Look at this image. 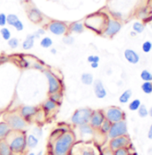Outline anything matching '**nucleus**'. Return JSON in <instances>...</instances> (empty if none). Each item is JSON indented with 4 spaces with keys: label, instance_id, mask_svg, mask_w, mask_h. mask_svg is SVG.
I'll use <instances>...</instances> for the list:
<instances>
[{
    "label": "nucleus",
    "instance_id": "1",
    "mask_svg": "<svg viewBox=\"0 0 152 155\" xmlns=\"http://www.w3.org/2000/svg\"><path fill=\"white\" fill-rule=\"evenodd\" d=\"M75 141L76 136L72 130L58 127L50 134L47 153L50 155H68Z\"/></svg>",
    "mask_w": 152,
    "mask_h": 155
},
{
    "label": "nucleus",
    "instance_id": "2",
    "mask_svg": "<svg viewBox=\"0 0 152 155\" xmlns=\"http://www.w3.org/2000/svg\"><path fill=\"white\" fill-rule=\"evenodd\" d=\"M5 141L9 144L13 154L21 155L27 150L26 133L24 131H11L6 136Z\"/></svg>",
    "mask_w": 152,
    "mask_h": 155
},
{
    "label": "nucleus",
    "instance_id": "3",
    "mask_svg": "<svg viewBox=\"0 0 152 155\" xmlns=\"http://www.w3.org/2000/svg\"><path fill=\"white\" fill-rule=\"evenodd\" d=\"M108 20V16L106 14L98 12L88 15L83 23L85 28L91 30L92 31L98 34H102Z\"/></svg>",
    "mask_w": 152,
    "mask_h": 155
},
{
    "label": "nucleus",
    "instance_id": "4",
    "mask_svg": "<svg viewBox=\"0 0 152 155\" xmlns=\"http://www.w3.org/2000/svg\"><path fill=\"white\" fill-rule=\"evenodd\" d=\"M3 120L13 131H24L28 127V123L19 114L18 111L5 113L3 116Z\"/></svg>",
    "mask_w": 152,
    "mask_h": 155
},
{
    "label": "nucleus",
    "instance_id": "5",
    "mask_svg": "<svg viewBox=\"0 0 152 155\" xmlns=\"http://www.w3.org/2000/svg\"><path fill=\"white\" fill-rule=\"evenodd\" d=\"M92 110H91L90 108H88V107L77 109L76 110H74L71 117V119H70L71 123L75 127L89 124Z\"/></svg>",
    "mask_w": 152,
    "mask_h": 155
},
{
    "label": "nucleus",
    "instance_id": "6",
    "mask_svg": "<svg viewBox=\"0 0 152 155\" xmlns=\"http://www.w3.org/2000/svg\"><path fill=\"white\" fill-rule=\"evenodd\" d=\"M47 81V92L48 95L52 93H56L57 91H63V84L61 80L49 69H45L43 71Z\"/></svg>",
    "mask_w": 152,
    "mask_h": 155
},
{
    "label": "nucleus",
    "instance_id": "7",
    "mask_svg": "<svg viewBox=\"0 0 152 155\" xmlns=\"http://www.w3.org/2000/svg\"><path fill=\"white\" fill-rule=\"evenodd\" d=\"M126 134H128V127H127V122L125 119L115 123H112L110 130L107 135L109 139H112L115 137L126 135Z\"/></svg>",
    "mask_w": 152,
    "mask_h": 155
},
{
    "label": "nucleus",
    "instance_id": "8",
    "mask_svg": "<svg viewBox=\"0 0 152 155\" xmlns=\"http://www.w3.org/2000/svg\"><path fill=\"white\" fill-rule=\"evenodd\" d=\"M103 111H104L106 119H108L111 123H115V122L125 119V113L119 107L110 106L108 108L103 110Z\"/></svg>",
    "mask_w": 152,
    "mask_h": 155
},
{
    "label": "nucleus",
    "instance_id": "9",
    "mask_svg": "<svg viewBox=\"0 0 152 155\" xmlns=\"http://www.w3.org/2000/svg\"><path fill=\"white\" fill-rule=\"evenodd\" d=\"M47 29L49 32L56 36H62L65 35L68 32V24L65 22L58 21V20H53L47 23Z\"/></svg>",
    "mask_w": 152,
    "mask_h": 155
},
{
    "label": "nucleus",
    "instance_id": "10",
    "mask_svg": "<svg viewBox=\"0 0 152 155\" xmlns=\"http://www.w3.org/2000/svg\"><path fill=\"white\" fill-rule=\"evenodd\" d=\"M121 29H122V23L121 22L117 21L116 19L108 18L102 34L106 37L113 38L121 31Z\"/></svg>",
    "mask_w": 152,
    "mask_h": 155
},
{
    "label": "nucleus",
    "instance_id": "11",
    "mask_svg": "<svg viewBox=\"0 0 152 155\" xmlns=\"http://www.w3.org/2000/svg\"><path fill=\"white\" fill-rule=\"evenodd\" d=\"M130 145L131 139L128 136V134L112 138V139H110L108 143L109 148L112 149L113 151H115L117 149L124 148V147H129Z\"/></svg>",
    "mask_w": 152,
    "mask_h": 155
},
{
    "label": "nucleus",
    "instance_id": "12",
    "mask_svg": "<svg viewBox=\"0 0 152 155\" xmlns=\"http://www.w3.org/2000/svg\"><path fill=\"white\" fill-rule=\"evenodd\" d=\"M40 110V107H39V106L25 105V106H22L18 110V112H19V114L22 116V117L25 119V121L27 123H30L31 120H33L35 115L39 112Z\"/></svg>",
    "mask_w": 152,
    "mask_h": 155
},
{
    "label": "nucleus",
    "instance_id": "13",
    "mask_svg": "<svg viewBox=\"0 0 152 155\" xmlns=\"http://www.w3.org/2000/svg\"><path fill=\"white\" fill-rule=\"evenodd\" d=\"M105 119H106V117H105V114H104L103 110H92L89 124L95 130H98Z\"/></svg>",
    "mask_w": 152,
    "mask_h": 155
},
{
    "label": "nucleus",
    "instance_id": "14",
    "mask_svg": "<svg viewBox=\"0 0 152 155\" xmlns=\"http://www.w3.org/2000/svg\"><path fill=\"white\" fill-rule=\"evenodd\" d=\"M77 127H78V132H79L80 136L84 140H89V139L95 136L96 130L89 124L82 125V126H79Z\"/></svg>",
    "mask_w": 152,
    "mask_h": 155
},
{
    "label": "nucleus",
    "instance_id": "15",
    "mask_svg": "<svg viewBox=\"0 0 152 155\" xmlns=\"http://www.w3.org/2000/svg\"><path fill=\"white\" fill-rule=\"evenodd\" d=\"M92 85H93L94 94L98 99H104L107 97L108 92H107V90L105 88L101 80H99V79L94 80Z\"/></svg>",
    "mask_w": 152,
    "mask_h": 155
},
{
    "label": "nucleus",
    "instance_id": "16",
    "mask_svg": "<svg viewBox=\"0 0 152 155\" xmlns=\"http://www.w3.org/2000/svg\"><path fill=\"white\" fill-rule=\"evenodd\" d=\"M28 18L33 23H40L43 21L44 16L40 10H39L35 6H32L28 11Z\"/></svg>",
    "mask_w": 152,
    "mask_h": 155
},
{
    "label": "nucleus",
    "instance_id": "17",
    "mask_svg": "<svg viewBox=\"0 0 152 155\" xmlns=\"http://www.w3.org/2000/svg\"><path fill=\"white\" fill-rule=\"evenodd\" d=\"M58 107L59 106L57 103H55L53 101H51L50 99H47L41 104L40 109L44 111L46 116H48L49 114H52V113H54V112L57 110Z\"/></svg>",
    "mask_w": 152,
    "mask_h": 155
},
{
    "label": "nucleus",
    "instance_id": "18",
    "mask_svg": "<svg viewBox=\"0 0 152 155\" xmlns=\"http://www.w3.org/2000/svg\"><path fill=\"white\" fill-rule=\"evenodd\" d=\"M124 56H125V58L126 59V61L129 62L131 65H136L140 62L139 54L131 48H126L124 52Z\"/></svg>",
    "mask_w": 152,
    "mask_h": 155
},
{
    "label": "nucleus",
    "instance_id": "19",
    "mask_svg": "<svg viewBox=\"0 0 152 155\" xmlns=\"http://www.w3.org/2000/svg\"><path fill=\"white\" fill-rule=\"evenodd\" d=\"M85 31V26L83 22H73L68 24V32L69 33H76L81 34Z\"/></svg>",
    "mask_w": 152,
    "mask_h": 155
},
{
    "label": "nucleus",
    "instance_id": "20",
    "mask_svg": "<svg viewBox=\"0 0 152 155\" xmlns=\"http://www.w3.org/2000/svg\"><path fill=\"white\" fill-rule=\"evenodd\" d=\"M26 143H27V149H34L39 144V138L35 136L33 134H26Z\"/></svg>",
    "mask_w": 152,
    "mask_h": 155
},
{
    "label": "nucleus",
    "instance_id": "21",
    "mask_svg": "<svg viewBox=\"0 0 152 155\" xmlns=\"http://www.w3.org/2000/svg\"><path fill=\"white\" fill-rule=\"evenodd\" d=\"M34 44H35V38L33 34H28L25 40L22 41V48L24 50H30L34 47Z\"/></svg>",
    "mask_w": 152,
    "mask_h": 155
},
{
    "label": "nucleus",
    "instance_id": "22",
    "mask_svg": "<svg viewBox=\"0 0 152 155\" xmlns=\"http://www.w3.org/2000/svg\"><path fill=\"white\" fill-rule=\"evenodd\" d=\"M0 155H14L5 139L0 140Z\"/></svg>",
    "mask_w": 152,
    "mask_h": 155
},
{
    "label": "nucleus",
    "instance_id": "23",
    "mask_svg": "<svg viewBox=\"0 0 152 155\" xmlns=\"http://www.w3.org/2000/svg\"><path fill=\"white\" fill-rule=\"evenodd\" d=\"M11 128L3 120L0 122V140H4L6 138V136L11 132Z\"/></svg>",
    "mask_w": 152,
    "mask_h": 155
},
{
    "label": "nucleus",
    "instance_id": "24",
    "mask_svg": "<svg viewBox=\"0 0 152 155\" xmlns=\"http://www.w3.org/2000/svg\"><path fill=\"white\" fill-rule=\"evenodd\" d=\"M63 98H64V93L63 91H57L56 93H52L48 95V99H50L51 101H53L55 103H57L58 106H60L62 104L63 101Z\"/></svg>",
    "mask_w": 152,
    "mask_h": 155
},
{
    "label": "nucleus",
    "instance_id": "25",
    "mask_svg": "<svg viewBox=\"0 0 152 155\" xmlns=\"http://www.w3.org/2000/svg\"><path fill=\"white\" fill-rule=\"evenodd\" d=\"M81 82L82 83V84L84 85H92L93 82H94V77L93 74L90 73H83L81 75Z\"/></svg>",
    "mask_w": 152,
    "mask_h": 155
},
{
    "label": "nucleus",
    "instance_id": "26",
    "mask_svg": "<svg viewBox=\"0 0 152 155\" xmlns=\"http://www.w3.org/2000/svg\"><path fill=\"white\" fill-rule=\"evenodd\" d=\"M131 90L128 89V90H125L120 96H119V102L122 103V104H125L127 102H129L131 97Z\"/></svg>",
    "mask_w": 152,
    "mask_h": 155
},
{
    "label": "nucleus",
    "instance_id": "27",
    "mask_svg": "<svg viewBox=\"0 0 152 155\" xmlns=\"http://www.w3.org/2000/svg\"><path fill=\"white\" fill-rule=\"evenodd\" d=\"M111 125H112V123H111L110 121H108V119H105L104 122L102 123V125L100 126V127L98 129V131L101 134H104V135H105V134H108V133L109 132V130H110Z\"/></svg>",
    "mask_w": 152,
    "mask_h": 155
},
{
    "label": "nucleus",
    "instance_id": "28",
    "mask_svg": "<svg viewBox=\"0 0 152 155\" xmlns=\"http://www.w3.org/2000/svg\"><path fill=\"white\" fill-rule=\"evenodd\" d=\"M0 34H1V37L3 38V40L5 41H8L12 38V33H11V31L7 28V27H2L1 30H0Z\"/></svg>",
    "mask_w": 152,
    "mask_h": 155
},
{
    "label": "nucleus",
    "instance_id": "29",
    "mask_svg": "<svg viewBox=\"0 0 152 155\" xmlns=\"http://www.w3.org/2000/svg\"><path fill=\"white\" fill-rule=\"evenodd\" d=\"M141 79L143 82H152V74L147 69H144L141 73Z\"/></svg>",
    "mask_w": 152,
    "mask_h": 155
},
{
    "label": "nucleus",
    "instance_id": "30",
    "mask_svg": "<svg viewBox=\"0 0 152 155\" xmlns=\"http://www.w3.org/2000/svg\"><path fill=\"white\" fill-rule=\"evenodd\" d=\"M40 45L41 48H49L52 47L53 45V41L51 38L49 37H43L41 40H40Z\"/></svg>",
    "mask_w": 152,
    "mask_h": 155
},
{
    "label": "nucleus",
    "instance_id": "31",
    "mask_svg": "<svg viewBox=\"0 0 152 155\" xmlns=\"http://www.w3.org/2000/svg\"><path fill=\"white\" fill-rule=\"evenodd\" d=\"M19 20V17L15 15V14H9L6 15V23L9 25V26H14L15 23Z\"/></svg>",
    "mask_w": 152,
    "mask_h": 155
},
{
    "label": "nucleus",
    "instance_id": "32",
    "mask_svg": "<svg viewBox=\"0 0 152 155\" xmlns=\"http://www.w3.org/2000/svg\"><path fill=\"white\" fill-rule=\"evenodd\" d=\"M137 111H138L139 117H141V118H145V117H147L149 116V110L147 109V107L144 104H141Z\"/></svg>",
    "mask_w": 152,
    "mask_h": 155
},
{
    "label": "nucleus",
    "instance_id": "33",
    "mask_svg": "<svg viewBox=\"0 0 152 155\" xmlns=\"http://www.w3.org/2000/svg\"><path fill=\"white\" fill-rule=\"evenodd\" d=\"M141 105V101L139 99H134L133 101H131L130 103H129L128 108H129V110L131 111H137Z\"/></svg>",
    "mask_w": 152,
    "mask_h": 155
},
{
    "label": "nucleus",
    "instance_id": "34",
    "mask_svg": "<svg viewBox=\"0 0 152 155\" xmlns=\"http://www.w3.org/2000/svg\"><path fill=\"white\" fill-rule=\"evenodd\" d=\"M141 90L145 94H151L152 93V82H143L141 84Z\"/></svg>",
    "mask_w": 152,
    "mask_h": 155
},
{
    "label": "nucleus",
    "instance_id": "35",
    "mask_svg": "<svg viewBox=\"0 0 152 155\" xmlns=\"http://www.w3.org/2000/svg\"><path fill=\"white\" fill-rule=\"evenodd\" d=\"M7 44H8L10 48L16 49L19 47V45H20V41L17 38H15V37H12L10 40L7 41Z\"/></svg>",
    "mask_w": 152,
    "mask_h": 155
},
{
    "label": "nucleus",
    "instance_id": "36",
    "mask_svg": "<svg viewBox=\"0 0 152 155\" xmlns=\"http://www.w3.org/2000/svg\"><path fill=\"white\" fill-rule=\"evenodd\" d=\"M144 29H145V27H144V25L141 22H135L132 24V30L136 33H141V32H143Z\"/></svg>",
    "mask_w": 152,
    "mask_h": 155
},
{
    "label": "nucleus",
    "instance_id": "37",
    "mask_svg": "<svg viewBox=\"0 0 152 155\" xmlns=\"http://www.w3.org/2000/svg\"><path fill=\"white\" fill-rule=\"evenodd\" d=\"M74 38L72 36V35H70L69 33H67V34H65L64 35V38H63V43L65 45H67V46H71V45H73L74 43Z\"/></svg>",
    "mask_w": 152,
    "mask_h": 155
},
{
    "label": "nucleus",
    "instance_id": "38",
    "mask_svg": "<svg viewBox=\"0 0 152 155\" xmlns=\"http://www.w3.org/2000/svg\"><path fill=\"white\" fill-rule=\"evenodd\" d=\"M114 155H131L129 147H124L114 151Z\"/></svg>",
    "mask_w": 152,
    "mask_h": 155
},
{
    "label": "nucleus",
    "instance_id": "39",
    "mask_svg": "<svg viewBox=\"0 0 152 155\" xmlns=\"http://www.w3.org/2000/svg\"><path fill=\"white\" fill-rule=\"evenodd\" d=\"M31 67L33 68V69L39 70V71H42V72L46 69V68H45V66L43 65V62H39L38 60H37V61H34V62H31Z\"/></svg>",
    "mask_w": 152,
    "mask_h": 155
},
{
    "label": "nucleus",
    "instance_id": "40",
    "mask_svg": "<svg viewBox=\"0 0 152 155\" xmlns=\"http://www.w3.org/2000/svg\"><path fill=\"white\" fill-rule=\"evenodd\" d=\"M141 48H142V51H143L144 53H150L152 49L151 41H144L142 46H141Z\"/></svg>",
    "mask_w": 152,
    "mask_h": 155
},
{
    "label": "nucleus",
    "instance_id": "41",
    "mask_svg": "<svg viewBox=\"0 0 152 155\" xmlns=\"http://www.w3.org/2000/svg\"><path fill=\"white\" fill-rule=\"evenodd\" d=\"M32 134L40 139L42 136V134H43V130H42V128L40 127H35L32 129Z\"/></svg>",
    "mask_w": 152,
    "mask_h": 155
},
{
    "label": "nucleus",
    "instance_id": "42",
    "mask_svg": "<svg viewBox=\"0 0 152 155\" xmlns=\"http://www.w3.org/2000/svg\"><path fill=\"white\" fill-rule=\"evenodd\" d=\"M13 27H14L17 31H22V30L24 29V25H23V23H22V22L20 19L15 23V25H14Z\"/></svg>",
    "mask_w": 152,
    "mask_h": 155
},
{
    "label": "nucleus",
    "instance_id": "43",
    "mask_svg": "<svg viewBox=\"0 0 152 155\" xmlns=\"http://www.w3.org/2000/svg\"><path fill=\"white\" fill-rule=\"evenodd\" d=\"M82 155H96V153H95V151L92 148L87 147V148L82 150Z\"/></svg>",
    "mask_w": 152,
    "mask_h": 155
},
{
    "label": "nucleus",
    "instance_id": "44",
    "mask_svg": "<svg viewBox=\"0 0 152 155\" xmlns=\"http://www.w3.org/2000/svg\"><path fill=\"white\" fill-rule=\"evenodd\" d=\"M6 15L4 13L0 14V27H5L6 25Z\"/></svg>",
    "mask_w": 152,
    "mask_h": 155
},
{
    "label": "nucleus",
    "instance_id": "45",
    "mask_svg": "<svg viewBox=\"0 0 152 155\" xmlns=\"http://www.w3.org/2000/svg\"><path fill=\"white\" fill-rule=\"evenodd\" d=\"M101 155H114V151L112 149H110L108 147H106L102 150Z\"/></svg>",
    "mask_w": 152,
    "mask_h": 155
},
{
    "label": "nucleus",
    "instance_id": "46",
    "mask_svg": "<svg viewBox=\"0 0 152 155\" xmlns=\"http://www.w3.org/2000/svg\"><path fill=\"white\" fill-rule=\"evenodd\" d=\"M20 63H21V67H24V68H28V67H31V61H28L25 58L22 59Z\"/></svg>",
    "mask_w": 152,
    "mask_h": 155
},
{
    "label": "nucleus",
    "instance_id": "47",
    "mask_svg": "<svg viewBox=\"0 0 152 155\" xmlns=\"http://www.w3.org/2000/svg\"><path fill=\"white\" fill-rule=\"evenodd\" d=\"M9 60V58H8V57H6L5 55H0V65H2V64H5L6 61H8Z\"/></svg>",
    "mask_w": 152,
    "mask_h": 155
},
{
    "label": "nucleus",
    "instance_id": "48",
    "mask_svg": "<svg viewBox=\"0 0 152 155\" xmlns=\"http://www.w3.org/2000/svg\"><path fill=\"white\" fill-rule=\"evenodd\" d=\"M36 31H37L40 36H43V35H45V33H46V31H45L44 28H40V29H38Z\"/></svg>",
    "mask_w": 152,
    "mask_h": 155
},
{
    "label": "nucleus",
    "instance_id": "49",
    "mask_svg": "<svg viewBox=\"0 0 152 155\" xmlns=\"http://www.w3.org/2000/svg\"><path fill=\"white\" fill-rule=\"evenodd\" d=\"M148 138L152 140V123L150 127V129H149V132H148Z\"/></svg>",
    "mask_w": 152,
    "mask_h": 155
},
{
    "label": "nucleus",
    "instance_id": "50",
    "mask_svg": "<svg viewBox=\"0 0 152 155\" xmlns=\"http://www.w3.org/2000/svg\"><path fill=\"white\" fill-rule=\"evenodd\" d=\"M87 61L90 64V63H93L94 62V55H90L87 58Z\"/></svg>",
    "mask_w": 152,
    "mask_h": 155
},
{
    "label": "nucleus",
    "instance_id": "51",
    "mask_svg": "<svg viewBox=\"0 0 152 155\" xmlns=\"http://www.w3.org/2000/svg\"><path fill=\"white\" fill-rule=\"evenodd\" d=\"M33 34V36H34V38H35V40H39V39H40L41 38V36L37 32V31H35L34 33H32Z\"/></svg>",
    "mask_w": 152,
    "mask_h": 155
},
{
    "label": "nucleus",
    "instance_id": "52",
    "mask_svg": "<svg viewBox=\"0 0 152 155\" xmlns=\"http://www.w3.org/2000/svg\"><path fill=\"white\" fill-rule=\"evenodd\" d=\"M50 53L53 54V55H56V54L57 53V49L56 48H50Z\"/></svg>",
    "mask_w": 152,
    "mask_h": 155
},
{
    "label": "nucleus",
    "instance_id": "53",
    "mask_svg": "<svg viewBox=\"0 0 152 155\" xmlns=\"http://www.w3.org/2000/svg\"><path fill=\"white\" fill-rule=\"evenodd\" d=\"M90 67H92V68H98L99 67V63H95V62L90 63Z\"/></svg>",
    "mask_w": 152,
    "mask_h": 155
},
{
    "label": "nucleus",
    "instance_id": "54",
    "mask_svg": "<svg viewBox=\"0 0 152 155\" xmlns=\"http://www.w3.org/2000/svg\"><path fill=\"white\" fill-rule=\"evenodd\" d=\"M114 15H115V18H118L119 16H121V14H119V13H114Z\"/></svg>",
    "mask_w": 152,
    "mask_h": 155
},
{
    "label": "nucleus",
    "instance_id": "55",
    "mask_svg": "<svg viewBox=\"0 0 152 155\" xmlns=\"http://www.w3.org/2000/svg\"><path fill=\"white\" fill-rule=\"evenodd\" d=\"M149 116L152 117V107H150V110H149Z\"/></svg>",
    "mask_w": 152,
    "mask_h": 155
},
{
    "label": "nucleus",
    "instance_id": "56",
    "mask_svg": "<svg viewBox=\"0 0 152 155\" xmlns=\"http://www.w3.org/2000/svg\"><path fill=\"white\" fill-rule=\"evenodd\" d=\"M136 34H137V33H136L135 31H131V36H132V37H135Z\"/></svg>",
    "mask_w": 152,
    "mask_h": 155
},
{
    "label": "nucleus",
    "instance_id": "57",
    "mask_svg": "<svg viewBox=\"0 0 152 155\" xmlns=\"http://www.w3.org/2000/svg\"><path fill=\"white\" fill-rule=\"evenodd\" d=\"M36 155H44L43 151H40L39 153H36Z\"/></svg>",
    "mask_w": 152,
    "mask_h": 155
},
{
    "label": "nucleus",
    "instance_id": "58",
    "mask_svg": "<svg viewBox=\"0 0 152 155\" xmlns=\"http://www.w3.org/2000/svg\"><path fill=\"white\" fill-rule=\"evenodd\" d=\"M27 155H36V153H32V152H31V153H29Z\"/></svg>",
    "mask_w": 152,
    "mask_h": 155
},
{
    "label": "nucleus",
    "instance_id": "59",
    "mask_svg": "<svg viewBox=\"0 0 152 155\" xmlns=\"http://www.w3.org/2000/svg\"><path fill=\"white\" fill-rule=\"evenodd\" d=\"M47 155H50V154H48V153H47Z\"/></svg>",
    "mask_w": 152,
    "mask_h": 155
}]
</instances>
